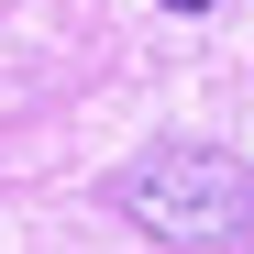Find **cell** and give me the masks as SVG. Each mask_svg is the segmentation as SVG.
Segmentation results:
<instances>
[{
  "instance_id": "cell-1",
  "label": "cell",
  "mask_w": 254,
  "mask_h": 254,
  "mask_svg": "<svg viewBox=\"0 0 254 254\" xmlns=\"http://www.w3.org/2000/svg\"><path fill=\"white\" fill-rule=\"evenodd\" d=\"M111 199L155 243H243L254 232V166H232L221 144H155L144 166H122Z\"/></svg>"
},
{
  "instance_id": "cell-2",
  "label": "cell",
  "mask_w": 254,
  "mask_h": 254,
  "mask_svg": "<svg viewBox=\"0 0 254 254\" xmlns=\"http://www.w3.org/2000/svg\"><path fill=\"white\" fill-rule=\"evenodd\" d=\"M166 11H210V0H166Z\"/></svg>"
}]
</instances>
